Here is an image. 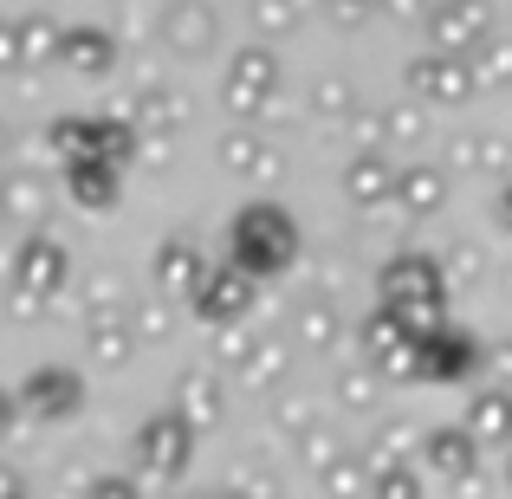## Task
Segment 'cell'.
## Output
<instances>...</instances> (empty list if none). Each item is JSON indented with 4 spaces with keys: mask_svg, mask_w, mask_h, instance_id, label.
<instances>
[{
    "mask_svg": "<svg viewBox=\"0 0 512 499\" xmlns=\"http://www.w3.org/2000/svg\"><path fill=\"white\" fill-rule=\"evenodd\" d=\"M156 279H163L169 292H195L201 286V253L188 247V240H169V247L156 253Z\"/></svg>",
    "mask_w": 512,
    "mask_h": 499,
    "instance_id": "12",
    "label": "cell"
},
{
    "mask_svg": "<svg viewBox=\"0 0 512 499\" xmlns=\"http://www.w3.org/2000/svg\"><path fill=\"white\" fill-rule=\"evenodd\" d=\"M415 91L454 104V98L474 91V65H461V59H415Z\"/></svg>",
    "mask_w": 512,
    "mask_h": 499,
    "instance_id": "10",
    "label": "cell"
},
{
    "mask_svg": "<svg viewBox=\"0 0 512 499\" xmlns=\"http://www.w3.org/2000/svg\"><path fill=\"white\" fill-rule=\"evenodd\" d=\"M402 201H409L415 214H435L441 201H448V182H441V169H402Z\"/></svg>",
    "mask_w": 512,
    "mask_h": 499,
    "instance_id": "16",
    "label": "cell"
},
{
    "mask_svg": "<svg viewBox=\"0 0 512 499\" xmlns=\"http://www.w3.org/2000/svg\"><path fill=\"white\" fill-rule=\"evenodd\" d=\"M0 415H13V409H7V402H0Z\"/></svg>",
    "mask_w": 512,
    "mask_h": 499,
    "instance_id": "29",
    "label": "cell"
},
{
    "mask_svg": "<svg viewBox=\"0 0 512 499\" xmlns=\"http://www.w3.org/2000/svg\"><path fill=\"white\" fill-rule=\"evenodd\" d=\"M195 299H201V312H208L214 325H234V318L247 312V299H253V279L247 273H208L195 286Z\"/></svg>",
    "mask_w": 512,
    "mask_h": 499,
    "instance_id": "7",
    "label": "cell"
},
{
    "mask_svg": "<svg viewBox=\"0 0 512 499\" xmlns=\"http://www.w3.org/2000/svg\"><path fill=\"white\" fill-rule=\"evenodd\" d=\"M98 499H137V487H130V480H111V474H104V480H98Z\"/></svg>",
    "mask_w": 512,
    "mask_h": 499,
    "instance_id": "26",
    "label": "cell"
},
{
    "mask_svg": "<svg viewBox=\"0 0 512 499\" xmlns=\"http://www.w3.org/2000/svg\"><path fill=\"white\" fill-rule=\"evenodd\" d=\"M370 499H422V480H415V474H409L402 461H389L383 474L370 480Z\"/></svg>",
    "mask_w": 512,
    "mask_h": 499,
    "instance_id": "18",
    "label": "cell"
},
{
    "mask_svg": "<svg viewBox=\"0 0 512 499\" xmlns=\"http://www.w3.org/2000/svg\"><path fill=\"white\" fill-rule=\"evenodd\" d=\"M0 499H26V487H20L13 474H0Z\"/></svg>",
    "mask_w": 512,
    "mask_h": 499,
    "instance_id": "27",
    "label": "cell"
},
{
    "mask_svg": "<svg viewBox=\"0 0 512 499\" xmlns=\"http://www.w3.org/2000/svg\"><path fill=\"white\" fill-rule=\"evenodd\" d=\"M20 39H26V26L0 20V65H20Z\"/></svg>",
    "mask_w": 512,
    "mask_h": 499,
    "instance_id": "25",
    "label": "cell"
},
{
    "mask_svg": "<svg viewBox=\"0 0 512 499\" xmlns=\"http://www.w3.org/2000/svg\"><path fill=\"white\" fill-rule=\"evenodd\" d=\"M253 20L279 33V26H292V0H253Z\"/></svg>",
    "mask_w": 512,
    "mask_h": 499,
    "instance_id": "21",
    "label": "cell"
},
{
    "mask_svg": "<svg viewBox=\"0 0 512 499\" xmlns=\"http://www.w3.org/2000/svg\"><path fill=\"white\" fill-rule=\"evenodd\" d=\"M234 247H240V266L247 273H279V266L299 253V234L279 208H247L234 227Z\"/></svg>",
    "mask_w": 512,
    "mask_h": 499,
    "instance_id": "2",
    "label": "cell"
},
{
    "mask_svg": "<svg viewBox=\"0 0 512 499\" xmlns=\"http://www.w3.org/2000/svg\"><path fill=\"white\" fill-rule=\"evenodd\" d=\"M422 454H428V467H435L441 480H467L474 474V428H435Z\"/></svg>",
    "mask_w": 512,
    "mask_h": 499,
    "instance_id": "9",
    "label": "cell"
},
{
    "mask_svg": "<svg viewBox=\"0 0 512 499\" xmlns=\"http://www.w3.org/2000/svg\"><path fill=\"white\" fill-rule=\"evenodd\" d=\"M91 350H98V357H111V363H124V357H130V337L111 325V331H98V337H91Z\"/></svg>",
    "mask_w": 512,
    "mask_h": 499,
    "instance_id": "23",
    "label": "cell"
},
{
    "mask_svg": "<svg viewBox=\"0 0 512 499\" xmlns=\"http://www.w3.org/2000/svg\"><path fill=\"white\" fill-rule=\"evenodd\" d=\"M273 59H266V52H240L234 59V72H227V104H234V111H266V98H273Z\"/></svg>",
    "mask_w": 512,
    "mask_h": 499,
    "instance_id": "6",
    "label": "cell"
},
{
    "mask_svg": "<svg viewBox=\"0 0 512 499\" xmlns=\"http://www.w3.org/2000/svg\"><path fill=\"white\" fill-rule=\"evenodd\" d=\"M500 221H506V234H512V188H506V201H500Z\"/></svg>",
    "mask_w": 512,
    "mask_h": 499,
    "instance_id": "28",
    "label": "cell"
},
{
    "mask_svg": "<svg viewBox=\"0 0 512 499\" xmlns=\"http://www.w3.org/2000/svg\"><path fill=\"white\" fill-rule=\"evenodd\" d=\"M59 52L78 65V72H104V65H111V39H104V33H65Z\"/></svg>",
    "mask_w": 512,
    "mask_h": 499,
    "instance_id": "17",
    "label": "cell"
},
{
    "mask_svg": "<svg viewBox=\"0 0 512 499\" xmlns=\"http://www.w3.org/2000/svg\"><path fill=\"white\" fill-rule=\"evenodd\" d=\"M467 428H474V441H506L512 435V396L506 389H487V396L467 409Z\"/></svg>",
    "mask_w": 512,
    "mask_h": 499,
    "instance_id": "13",
    "label": "cell"
},
{
    "mask_svg": "<svg viewBox=\"0 0 512 499\" xmlns=\"http://www.w3.org/2000/svg\"><path fill=\"white\" fill-rule=\"evenodd\" d=\"M331 325H338L331 312H299V337H305V344H331V337H338Z\"/></svg>",
    "mask_w": 512,
    "mask_h": 499,
    "instance_id": "20",
    "label": "cell"
},
{
    "mask_svg": "<svg viewBox=\"0 0 512 499\" xmlns=\"http://www.w3.org/2000/svg\"><path fill=\"white\" fill-rule=\"evenodd\" d=\"M65 273H72L65 247H52V240H26V247H20V266H13V286L39 305V299H59Z\"/></svg>",
    "mask_w": 512,
    "mask_h": 499,
    "instance_id": "4",
    "label": "cell"
},
{
    "mask_svg": "<svg viewBox=\"0 0 512 499\" xmlns=\"http://www.w3.org/2000/svg\"><path fill=\"white\" fill-rule=\"evenodd\" d=\"M331 493H338V499H357L363 493V474H357V467H350V461H338V467H331Z\"/></svg>",
    "mask_w": 512,
    "mask_h": 499,
    "instance_id": "22",
    "label": "cell"
},
{
    "mask_svg": "<svg viewBox=\"0 0 512 499\" xmlns=\"http://www.w3.org/2000/svg\"><path fill=\"white\" fill-rule=\"evenodd\" d=\"M65 182H72V195L85 201V208H104V201L117 195V175L104 169V163H85V156H78V163L65 169Z\"/></svg>",
    "mask_w": 512,
    "mask_h": 499,
    "instance_id": "15",
    "label": "cell"
},
{
    "mask_svg": "<svg viewBox=\"0 0 512 499\" xmlns=\"http://www.w3.org/2000/svg\"><path fill=\"white\" fill-rule=\"evenodd\" d=\"M383 305L415 331H435L441 325V279H435V260H396L383 273Z\"/></svg>",
    "mask_w": 512,
    "mask_h": 499,
    "instance_id": "1",
    "label": "cell"
},
{
    "mask_svg": "<svg viewBox=\"0 0 512 499\" xmlns=\"http://www.w3.org/2000/svg\"><path fill=\"white\" fill-rule=\"evenodd\" d=\"M163 26H169V39H175L182 52H201V46L214 39V13L201 7V0H182V7H175Z\"/></svg>",
    "mask_w": 512,
    "mask_h": 499,
    "instance_id": "14",
    "label": "cell"
},
{
    "mask_svg": "<svg viewBox=\"0 0 512 499\" xmlns=\"http://www.w3.org/2000/svg\"><path fill=\"white\" fill-rule=\"evenodd\" d=\"M188 448H195V441H188V422H175V415L163 422V415H156V422H143V435H137V467L175 480L188 467Z\"/></svg>",
    "mask_w": 512,
    "mask_h": 499,
    "instance_id": "3",
    "label": "cell"
},
{
    "mask_svg": "<svg viewBox=\"0 0 512 499\" xmlns=\"http://www.w3.org/2000/svg\"><path fill=\"white\" fill-rule=\"evenodd\" d=\"M52 46H59V33H52L46 20H26V52H33V59H46Z\"/></svg>",
    "mask_w": 512,
    "mask_h": 499,
    "instance_id": "24",
    "label": "cell"
},
{
    "mask_svg": "<svg viewBox=\"0 0 512 499\" xmlns=\"http://www.w3.org/2000/svg\"><path fill=\"white\" fill-rule=\"evenodd\" d=\"M389 195H402V175L376 156H357L350 163V201H389Z\"/></svg>",
    "mask_w": 512,
    "mask_h": 499,
    "instance_id": "11",
    "label": "cell"
},
{
    "mask_svg": "<svg viewBox=\"0 0 512 499\" xmlns=\"http://www.w3.org/2000/svg\"><path fill=\"white\" fill-rule=\"evenodd\" d=\"M428 26H435V39L448 52H467V46H480V39L493 33V13H487V0H448Z\"/></svg>",
    "mask_w": 512,
    "mask_h": 499,
    "instance_id": "5",
    "label": "cell"
},
{
    "mask_svg": "<svg viewBox=\"0 0 512 499\" xmlns=\"http://www.w3.org/2000/svg\"><path fill=\"white\" fill-rule=\"evenodd\" d=\"M182 409H188V415H195V422H208V415H214V409H221V389H214V383H208V376H201V370H195V376H188V383H182Z\"/></svg>",
    "mask_w": 512,
    "mask_h": 499,
    "instance_id": "19",
    "label": "cell"
},
{
    "mask_svg": "<svg viewBox=\"0 0 512 499\" xmlns=\"http://www.w3.org/2000/svg\"><path fill=\"white\" fill-rule=\"evenodd\" d=\"M20 402L39 415V422H52V415H72V409H78V376H72V370H33V383H26Z\"/></svg>",
    "mask_w": 512,
    "mask_h": 499,
    "instance_id": "8",
    "label": "cell"
}]
</instances>
